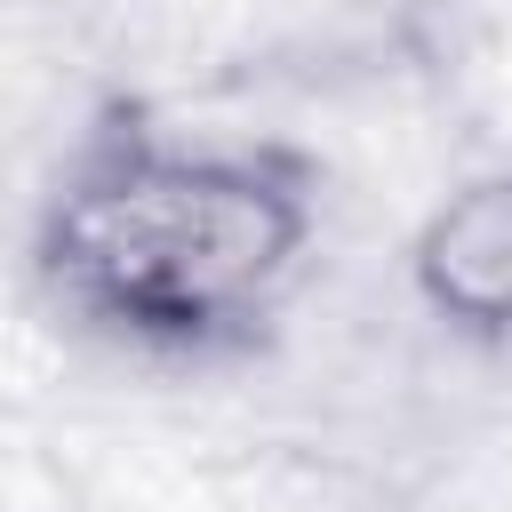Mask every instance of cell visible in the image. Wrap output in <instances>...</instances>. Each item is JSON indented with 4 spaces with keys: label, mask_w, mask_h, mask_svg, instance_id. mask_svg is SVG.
<instances>
[{
    "label": "cell",
    "mask_w": 512,
    "mask_h": 512,
    "mask_svg": "<svg viewBox=\"0 0 512 512\" xmlns=\"http://www.w3.org/2000/svg\"><path fill=\"white\" fill-rule=\"evenodd\" d=\"M320 232V184L280 144H192L136 104L96 112L32 208V288L88 336L224 360L264 336Z\"/></svg>",
    "instance_id": "cell-1"
},
{
    "label": "cell",
    "mask_w": 512,
    "mask_h": 512,
    "mask_svg": "<svg viewBox=\"0 0 512 512\" xmlns=\"http://www.w3.org/2000/svg\"><path fill=\"white\" fill-rule=\"evenodd\" d=\"M408 296L472 352H512V160L440 192L408 232Z\"/></svg>",
    "instance_id": "cell-2"
}]
</instances>
